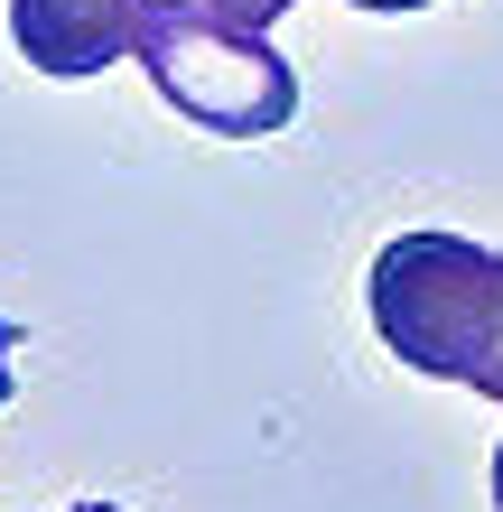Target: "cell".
<instances>
[{
	"instance_id": "obj_1",
	"label": "cell",
	"mask_w": 503,
	"mask_h": 512,
	"mask_svg": "<svg viewBox=\"0 0 503 512\" xmlns=\"http://www.w3.org/2000/svg\"><path fill=\"white\" fill-rule=\"evenodd\" d=\"M373 336L429 382L503 401V252L466 233H401L373 252Z\"/></svg>"
},
{
	"instance_id": "obj_2",
	"label": "cell",
	"mask_w": 503,
	"mask_h": 512,
	"mask_svg": "<svg viewBox=\"0 0 503 512\" xmlns=\"http://www.w3.org/2000/svg\"><path fill=\"white\" fill-rule=\"evenodd\" d=\"M140 66L168 112L205 122L215 140H271L299 122V66L271 47V28L224 19L215 0H150Z\"/></svg>"
},
{
	"instance_id": "obj_3",
	"label": "cell",
	"mask_w": 503,
	"mask_h": 512,
	"mask_svg": "<svg viewBox=\"0 0 503 512\" xmlns=\"http://www.w3.org/2000/svg\"><path fill=\"white\" fill-rule=\"evenodd\" d=\"M140 28H150V0H10V38L38 75H103L140 56Z\"/></svg>"
},
{
	"instance_id": "obj_4",
	"label": "cell",
	"mask_w": 503,
	"mask_h": 512,
	"mask_svg": "<svg viewBox=\"0 0 503 512\" xmlns=\"http://www.w3.org/2000/svg\"><path fill=\"white\" fill-rule=\"evenodd\" d=\"M215 10H224V19H243V28H271L280 10H299V0H215Z\"/></svg>"
},
{
	"instance_id": "obj_5",
	"label": "cell",
	"mask_w": 503,
	"mask_h": 512,
	"mask_svg": "<svg viewBox=\"0 0 503 512\" xmlns=\"http://www.w3.org/2000/svg\"><path fill=\"white\" fill-rule=\"evenodd\" d=\"M19 345H28V336H19L10 317H0V401H10V391H19V373H10V364H19Z\"/></svg>"
},
{
	"instance_id": "obj_6",
	"label": "cell",
	"mask_w": 503,
	"mask_h": 512,
	"mask_svg": "<svg viewBox=\"0 0 503 512\" xmlns=\"http://www.w3.org/2000/svg\"><path fill=\"white\" fill-rule=\"evenodd\" d=\"M354 10H429V0H354Z\"/></svg>"
},
{
	"instance_id": "obj_7",
	"label": "cell",
	"mask_w": 503,
	"mask_h": 512,
	"mask_svg": "<svg viewBox=\"0 0 503 512\" xmlns=\"http://www.w3.org/2000/svg\"><path fill=\"white\" fill-rule=\"evenodd\" d=\"M494 512H503V438H494Z\"/></svg>"
},
{
	"instance_id": "obj_8",
	"label": "cell",
	"mask_w": 503,
	"mask_h": 512,
	"mask_svg": "<svg viewBox=\"0 0 503 512\" xmlns=\"http://www.w3.org/2000/svg\"><path fill=\"white\" fill-rule=\"evenodd\" d=\"M66 512H122V503H66Z\"/></svg>"
}]
</instances>
